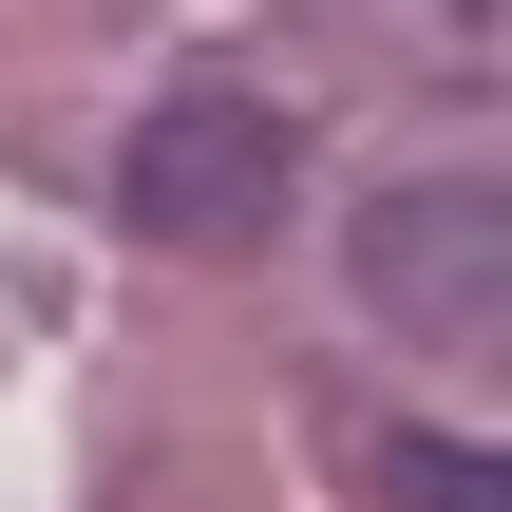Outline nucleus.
Here are the masks:
<instances>
[{
    "mask_svg": "<svg viewBox=\"0 0 512 512\" xmlns=\"http://www.w3.org/2000/svg\"><path fill=\"white\" fill-rule=\"evenodd\" d=\"M114 209H133L152 247H266V209H285V114H266L247 76H171V95L133 114V152H114Z\"/></svg>",
    "mask_w": 512,
    "mask_h": 512,
    "instance_id": "1",
    "label": "nucleus"
},
{
    "mask_svg": "<svg viewBox=\"0 0 512 512\" xmlns=\"http://www.w3.org/2000/svg\"><path fill=\"white\" fill-rule=\"evenodd\" d=\"M361 304H380L399 342H494V304H512V190L494 171L361 190Z\"/></svg>",
    "mask_w": 512,
    "mask_h": 512,
    "instance_id": "2",
    "label": "nucleus"
},
{
    "mask_svg": "<svg viewBox=\"0 0 512 512\" xmlns=\"http://www.w3.org/2000/svg\"><path fill=\"white\" fill-rule=\"evenodd\" d=\"M342 475H361V512H512L494 437H437V418H380V437H342Z\"/></svg>",
    "mask_w": 512,
    "mask_h": 512,
    "instance_id": "3",
    "label": "nucleus"
},
{
    "mask_svg": "<svg viewBox=\"0 0 512 512\" xmlns=\"http://www.w3.org/2000/svg\"><path fill=\"white\" fill-rule=\"evenodd\" d=\"M437 19H456V38H475V19H494V0H437Z\"/></svg>",
    "mask_w": 512,
    "mask_h": 512,
    "instance_id": "4",
    "label": "nucleus"
}]
</instances>
